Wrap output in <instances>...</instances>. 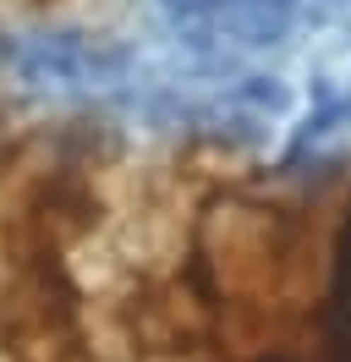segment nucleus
<instances>
[{
  "label": "nucleus",
  "mask_w": 351,
  "mask_h": 362,
  "mask_svg": "<svg viewBox=\"0 0 351 362\" xmlns=\"http://www.w3.org/2000/svg\"><path fill=\"white\" fill-rule=\"evenodd\" d=\"M17 71L50 93H115L132 77V55L88 33H39L17 49Z\"/></svg>",
  "instance_id": "obj_2"
},
{
  "label": "nucleus",
  "mask_w": 351,
  "mask_h": 362,
  "mask_svg": "<svg viewBox=\"0 0 351 362\" xmlns=\"http://www.w3.org/2000/svg\"><path fill=\"white\" fill-rule=\"evenodd\" d=\"M154 11L197 49H263L291 33V0H154Z\"/></svg>",
  "instance_id": "obj_1"
}]
</instances>
